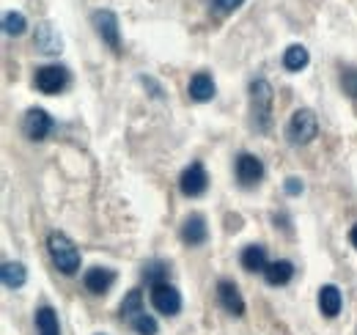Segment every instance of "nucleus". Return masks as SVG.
<instances>
[{
    "label": "nucleus",
    "instance_id": "a211bd4d",
    "mask_svg": "<svg viewBox=\"0 0 357 335\" xmlns=\"http://www.w3.org/2000/svg\"><path fill=\"white\" fill-rule=\"evenodd\" d=\"M0 278H3V286L6 289H22L25 281H28V269L20 261H6L3 269H0Z\"/></svg>",
    "mask_w": 357,
    "mask_h": 335
},
{
    "label": "nucleus",
    "instance_id": "b1692460",
    "mask_svg": "<svg viewBox=\"0 0 357 335\" xmlns=\"http://www.w3.org/2000/svg\"><path fill=\"white\" fill-rule=\"evenodd\" d=\"M130 325H132V330H135L137 335H157V330H160L157 319H154L151 313H146V311H143L140 316H135V319L130 322Z\"/></svg>",
    "mask_w": 357,
    "mask_h": 335
},
{
    "label": "nucleus",
    "instance_id": "dca6fc26",
    "mask_svg": "<svg viewBox=\"0 0 357 335\" xmlns=\"http://www.w3.org/2000/svg\"><path fill=\"white\" fill-rule=\"evenodd\" d=\"M190 99H195V102H209L212 96H215V80H212V75H206V72H195L192 77H190Z\"/></svg>",
    "mask_w": 357,
    "mask_h": 335
},
{
    "label": "nucleus",
    "instance_id": "2eb2a0df",
    "mask_svg": "<svg viewBox=\"0 0 357 335\" xmlns=\"http://www.w3.org/2000/svg\"><path fill=\"white\" fill-rule=\"evenodd\" d=\"M294 272H297V269H294L291 261L278 258V261H272L267 269H264V281H267L269 286H286V283H291Z\"/></svg>",
    "mask_w": 357,
    "mask_h": 335
},
{
    "label": "nucleus",
    "instance_id": "f8f14e48",
    "mask_svg": "<svg viewBox=\"0 0 357 335\" xmlns=\"http://www.w3.org/2000/svg\"><path fill=\"white\" fill-rule=\"evenodd\" d=\"M218 302L223 305L225 313H231V316H245V299H242V294H239L234 281H220V283H218Z\"/></svg>",
    "mask_w": 357,
    "mask_h": 335
},
{
    "label": "nucleus",
    "instance_id": "4be33fe9",
    "mask_svg": "<svg viewBox=\"0 0 357 335\" xmlns=\"http://www.w3.org/2000/svg\"><path fill=\"white\" fill-rule=\"evenodd\" d=\"M121 319H127V322H132L135 316H140L143 313V292H137V289H130L127 297L121 299Z\"/></svg>",
    "mask_w": 357,
    "mask_h": 335
},
{
    "label": "nucleus",
    "instance_id": "6e6552de",
    "mask_svg": "<svg viewBox=\"0 0 357 335\" xmlns=\"http://www.w3.org/2000/svg\"><path fill=\"white\" fill-rule=\"evenodd\" d=\"M151 305L165 313V316H176L181 311V294L176 286L171 283H160V286H151Z\"/></svg>",
    "mask_w": 357,
    "mask_h": 335
},
{
    "label": "nucleus",
    "instance_id": "9d476101",
    "mask_svg": "<svg viewBox=\"0 0 357 335\" xmlns=\"http://www.w3.org/2000/svg\"><path fill=\"white\" fill-rule=\"evenodd\" d=\"M113 283H116V269H110V267H91L89 272L83 275V286H86V292L96 294V297L110 292Z\"/></svg>",
    "mask_w": 357,
    "mask_h": 335
},
{
    "label": "nucleus",
    "instance_id": "c85d7f7f",
    "mask_svg": "<svg viewBox=\"0 0 357 335\" xmlns=\"http://www.w3.org/2000/svg\"><path fill=\"white\" fill-rule=\"evenodd\" d=\"M349 242H352V248H357V223L352 225V231H349Z\"/></svg>",
    "mask_w": 357,
    "mask_h": 335
},
{
    "label": "nucleus",
    "instance_id": "39448f33",
    "mask_svg": "<svg viewBox=\"0 0 357 335\" xmlns=\"http://www.w3.org/2000/svg\"><path fill=\"white\" fill-rule=\"evenodd\" d=\"M91 22H93V28H96L99 39L107 44L113 52H119V50H121V31H119V17H116L113 11H107V8H102V11H93V14H91Z\"/></svg>",
    "mask_w": 357,
    "mask_h": 335
},
{
    "label": "nucleus",
    "instance_id": "5701e85b",
    "mask_svg": "<svg viewBox=\"0 0 357 335\" xmlns=\"http://www.w3.org/2000/svg\"><path fill=\"white\" fill-rule=\"evenodd\" d=\"M25 28H28L25 14H20V11H8V14L3 17V31H6L8 36H22Z\"/></svg>",
    "mask_w": 357,
    "mask_h": 335
},
{
    "label": "nucleus",
    "instance_id": "9b49d317",
    "mask_svg": "<svg viewBox=\"0 0 357 335\" xmlns=\"http://www.w3.org/2000/svg\"><path fill=\"white\" fill-rule=\"evenodd\" d=\"M209 239V228H206V220L204 214H190L184 223H181V242L190 245V248H198Z\"/></svg>",
    "mask_w": 357,
    "mask_h": 335
},
{
    "label": "nucleus",
    "instance_id": "393cba45",
    "mask_svg": "<svg viewBox=\"0 0 357 335\" xmlns=\"http://www.w3.org/2000/svg\"><path fill=\"white\" fill-rule=\"evenodd\" d=\"M341 88H344V94H347L349 99H357V69L355 66H349V69L341 72Z\"/></svg>",
    "mask_w": 357,
    "mask_h": 335
},
{
    "label": "nucleus",
    "instance_id": "f03ea898",
    "mask_svg": "<svg viewBox=\"0 0 357 335\" xmlns=\"http://www.w3.org/2000/svg\"><path fill=\"white\" fill-rule=\"evenodd\" d=\"M272 105H275V91L272 85L259 77L250 83V124L256 132H269L272 126Z\"/></svg>",
    "mask_w": 357,
    "mask_h": 335
},
{
    "label": "nucleus",
    "instance_id": "7ed1b4c3",
    "mask_svg": "<svg viewBox=\"0 0 357 335\" xmlns=\"http://www.w3.org/2000/svg\"><path fill=\"white\" fill-rule=\"evenodd\" d=\"M316 135H319V119H316V113L308 110V107L294 110V116H291L289 124H286V137H289V143H291V146H305V143H311Z\"/></svg>",
    "mask_w": 357,
    "mask_h": 335
},
{
    "label": "nucleus",
    "instance_id": "aec40b11",
    "mask_svg": "<svg viewBox=\"0 0 357 335\" xmlns=\"http://www.w3.org/2000/svg\"><path fill=\"white\" fill-rule=\"evenodd\" d=\"M168 275H171V267H168L165 261H160V258H154V261H146V264H143V281H146L149 286L168 283Z\"/></svg>",
    "mask_w": 357,
    "mask_h": 335
},
{
    "label": "nucleus",
    "instance_id": "f3484780",
    "mask_svg": "<svg viewBox=\"0 0 357 335\" xmlns=\"http://www.w3.org/2000/svg\"><path fill=\"white\" fill-rule=\"evenodd\" d=\"M239 264H242V269H248V272H264L269 267L267 261V248L264 245H248L242 255H239Z\"/></svg>",
    "mask_w": 357,
    "mask_h": 335
},
{
    "label": "nucleus",
    "instance_id": "412c9836",
    "mask_svg": "<svg viewBox=\"0 0 357 335\" xmlns=\"http://www.w3.org/2000/svg\"><path fill=\"white\" fill-rule=\"evenodd\" d=\"M36 333L39 335H61L58 313H55L50 305H42V308L36 311Z\"/></svg>",
    "mask_w": 357,
    "mask_h": 335
},
{
    "label": "nucleus",
    "instance_id": "20e7f679",
    "mask_svg": "<svg viewBox=\"0 0 357 335\" xmlns=\"http://www.w3.org/2000/svg\"><path fill=\"white\" fill-rule=\"evenodd\" d=\"M69 69L66 66H58V64H47V66H39L36 75H33V85L36 91H42L47 96L52 94H61L66 85H69Z\"/></svg>",
    "mask_w": 357,
    "mask_h": 335
},
{
    "label": "nucleus",
    "instance_id": "423d86ee",
    "mask_svg": "<svg viewBox=\"0 0 357 335\" xmlns=\"http://www.w3.org/2000/svg\"><path fill=\"white\" fill-rule=\"evenodd\" d=\"M206 187H209V176H206L204 163H190V165L181 170V176H178V190H181V195H187V198H201V195L206 193Z\"/></svg>",
    "mask_w": 357,
    "mask_h": 335
},
{
    "label": "nucleus",
    "instance_id": "f257e3e1",
    "mask_svg": "<svg viewBox=\"0 0 357 335\" xmlns=\"http://www.w3.org/2000/svg\"><path fill=\"white\" fill-rule=\"evenodd\" d=\"M47 253H50V258H52V264L58 267L61 275H77L80 272V261L83 258H80L77 245L66 234L50 231L47 234Z\"/></svg>",
    "mask_w": 357,
    "mask_h": 335
},
{
    "label": "nucleus",
    "instance_id": "6ab92c4d",
    "mask_svg": "<svg viewBox=\"0 0 357 335\" xmlns=\"http://www.w3.org/2000/svg\"><path fill=\"white\" fill-rule=\"evenodd\" d=\"M308 61H311V55L303 44H291L283 52V69H289V72H303L308 66Z\"/></svg>",
    "mask_w": 357,
    "mask_h": 335
},
{
    "label": "nucleus",
    "instance_id": "1a4fd4ad",
    "mask_svg": "<svg viewBox=\"0 0 357 335\" xmlns=\"http://www.w3.org/2000/svg\"><path fill=\"white\" fill-rule=\"evenodd\" d=\"M52 119H50V113L42 110V107H31L28 113H25V119H22V132H25V137H31V140H45L47 135L52 132Z\"/></svg>",
    "mask_w": 357,
    "mask_h": 335
},
{
    "label": "nucleus",
    "instance_id": "a878e982",
    "mask_svg": "<svg viewBox=\"0 0 357 335\" xmlns=\"http://www.w3.org/2000/svg\"><path fill=\"white\" fill-rule=\"evenodd\" d=\"M242 3H245V0H212V14H215V17H225V14L236 11Z\"/></svg>",
    "mask_w": 357,
    "mask_h": 335
},
{
    "label": "nucleus",
    "instance_id": "cd10ccee",
    "mask_svg": "<svg viewBox=\"0 0 357 335\" xmlns=\"http://www.w3.org/2000/svg\"><path fill=\"white\" fill-rule=\"evenodd\" d=\"M140 83H143V85H149V88H151V91H154V96H157V99H160V96H162V88H160V85L154 83V80H151V77H140Z\"/></svg>",
    "mask_w": 357,
    "mask_h": 335
},
{
    "label": "nucleus",
    "instance_id": "4468645a",
    "mask_svg": "<svg viewBox=\"0 0 357 335\" xmlns=\"http://www.w3.org/2000/svg\"><path fill=\"white\" fill-rule=\"evenodd\" d=\"M33 44H36V50L39 52H47V55H55V52H61V36H58V31L50 25V22H42V25H36V36H33Z\"/></svg>",
    "mask_w": 357,
    "mask_h": 335
},
{
    "label": "nucleus",
    "instance_id": "0eeeda50",
    "mask_svg": "<svg viewBox=\"0 0 357 335\" xmlns=\"http://www.w3.org/2000/svg\"><path fill=\"white\" fill-rule=\"evenodd\" d=\"M236 181L242 184V187H256L261 179H264V163L256 157V154H248V151H242L239 157H236Z\"/></svg>",
    "mask_w": 357,
    "mask_h": 335
},
{
    "label": "nucleus",
    "instance_id": "ddd939ff",
    "mask_svg": "<svg viewBox=\"0 0 357 335\" xmlns=\"http://www.w3.org/2000/svg\"><path fill=\"white\" fill-rule=\"evenodd\" d=\"M341 305H344V297H341V289L335 283H327L319 289V311L327 319H335L341 313Z\"/></svg>",
    "mask_w": 357,
    "mask_h": 335
},
{
    "label": "nucleus",
    "instance_id": "bb28decb",
    "mask_svg": "<svg viewBox=\"0 0 357 335\" xmlns=\"http://www.w3.org/2000/svg\"><path fill=\"white\" fill-rule=\"evenodd\" d=\"M283 193H286V195H300V193H303V181H300L297 176H289V179L283 181Z\"/></svg>",
    "mask_w": 357,
    "mask_h": 335
}]
</instances>
